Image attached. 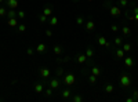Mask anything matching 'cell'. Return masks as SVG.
<instances>
[{
    "label": "cell",
    "mask_w": 138,
    "mask_h": 102,
    "mask_svg": "<svg viewBox=\"0 0 138 102\" xmlns=\"http://www.w3.org/2000/svg\"><path fill=\"white\" fill-rule=\"evenodd\" d=\"M6 17H7L8 19H10V18H17V11L10 8L8 11H7V15H6Z\"/></svg>",
    "instance_id": "obj_13"
},
{
    "label": "cell",
    "mask_w": 138,
    "mask_h": 102,
    "mask_svg": "<svg viewBox=\"0 0 138 102\" xmlns=\"http://www.w3.org/2000/svg\"><path fill=\"white\" fill-rule=\"evenodd\" d=\"M83 22H84L83 17H77V18H76V24L77 25H83Z\"/></svg>",
    "instance_id": "obj_33"
},
{
    "label": "cell",
    "mask_w": 138,
    "mask_h": 102,
    "mask_svg": "<svg viewBox=\"0 0 138 102\" xmlns=\"http://www.w3.org/2000/svg\"><path fill=\"white\" fill-rule=\"evenodd\" d=\"M116 57L120 58V59H122V58H124V50H123V48H119V50H116Z\"/></svg>",
    "instance_id": "obj_20"
},
{
    "label": "cell",
    "mask_w": 138,
    "mask_h": 102,
    "mask_svg": "<svg viewBox=\"0 0 138 102\" xmlns=\"http://www.w3.org/2000/svg\"><path fill=\"white\" fill-rule=\"evenodd\" d=\"M43 14L47 15V17H51V15H53V8H51V7H44V10H43Z\"/></svg>",
    "instance_id": "obj_17"
},
{
    "label": "cell",
    "mask_w": 138,
    "mask_h": 102,
    "mask_svg": "<svg viewBox=\"0 0 138 102\" xmlns=\"http://www.w3.org/2000/svg\"><path fill=\"white\" fill-rule=\"evenodd\" d=\"M55 75L60 77V76H62L64 75V68H61V66H58L57 69H55Z\"/></svg>",
    "instance_id": "obj_24"
},
{
    "label": "cell",
    "mask_w": 138,
    "mask_h": 102,
    "mask_svg": "<svg viewBox=\"0 0 138 102\" xmlns=\"http://www.w3.org/2000/svg\"><path fill=\"white\" fill-rule=\"evenodd\" d=\"M133 11H134V14H138V6L134 7V10H133Z\"/></svg>",
    "instance_id": "obj_43"
},
{
    "label": "cell",
    "mask_w": 138,
    "mask_h": 102,
    "mask_svg": "<svg viewBox=\"0 0 138 102\" xmlns=\"http://www.w3.org/2000/svg\"><path fill=\"white\" fill-rule=\"evenodd\" d=\"M76 81V77L73 73H69V75H66L65 77H64V83L66 84V86H73Z\"/></svg>",
    "instance_id": "obj_2"
},
{
    "label": "cell",
    "mask_w": 138,
    "mask_h": 102,
    "mask_svg": "<svg viewBox=\"0 0 138 102\" xmlns=\"http://www.w3.org/2000/svg\"><path fill=\"white\" fill-rule=\"evenodd\" d=\"M115 44H116V46H122V44H123V39H122V37H115Z\"/></svg>",
    "instance_id": "obj_26"
},
{
    "label": "cell",
    "mask_w": 138,
    "mask_h": 102,
    "mask_svg": "<svg viewBox=\"0 0 138 102\" xmlns=\"http://www.w3.org/2000/svg\"><path fill=\"white\" fill-rule=\"evenodd\" d=\"M120 86L124 88L130 87L131 86V77L129 75H122V77H120Z\"/></svg>",
    "instance_id": "obj_1"
},
{
    "label": "cell",
    "mask_w": 138,
    "mask_h": 102,
    "mask_svg": "<svg viewBox=\"0 0 138 102\" xmlns=\"http://www.w3.org/2000/svg\"><path fill=\"white\" fill-rule=\"evenodd\" d=\"M50 87L53 88V90L60 88V81H58V79H53V80H50Z\"/></svg>",
    "instance_id": "obj_8"
},
{
    "label": "cell",
    "mask_w": 138,
    "mask_h": 102,
    "mask_svg": "<svg viewBox=\"0 0 138 102\" xmlns=\"http://www.w3.org/2000/svg\"><path fill=\"white\" fill-rule=\"evenodd\" d=\"M53 51H54L55 55H61V52H62V47H61V46H55V47L53 48Z\"/></svg>",
    "instance_id": "obj_22"
},
{
    "label": "cell",
    "mask_w": 138,
    "mask_h": 102,
    "mask_svg": "<svg viewBox=\"0 0 138 102\" xmlns=\"http://www.w3.org/2000/svg\"><path fill=\"white\" fill-rule=\"evenodd\" d=\"M1 3H3V0H0V4H1Z\"/></svg>",
    "instance_id": "obj_44"
},
{
    "label": "cell",
    "mask_w": 138,
    "mask_h": 102,
    "mask_svg": "<svg viewBox=\"0 0 138 102\" xmlns=\"http://www.w3.org/2000/svg\"><path fill=\"white\" fill-rule=\"evenodd\" d=\"M46 36H47V37H51V36H53V32H51L50 29H46Z\"/></svg>",
    "instance_id": "obj_37"
},
{
    "label": "cell",
    "mask_w": 138,
    "mask_h": 102,
    "mask_svg": "<svg viewBox=\"0 0 138 102\" xmlns=\"http://www.w3.org/2000/svg\"><path fill=\"white\" fill-rule=\"evenodd\" d=\"M17 17L21 18V19H24L25 18V11H18V12H17Z\"/></svg>",
    "instance_id": "obj_32"
},
{
    "label": "cell",
    "mask_w": 138,
    "mask_h": 102,
    "mask_svg": "<svg viewBox=\"0 0 138 102\" xmlns=\"http://www.w3.org/2000/svg\"><path fill=\"white\" fill-rule=\"evenodd\" d=\"M113 90H115L113 84H106V87H105V93L106 94H112V93H113Z\"/></svg>",
    "instance_id": "obj_19"
},
{
    "label": "cell",
    "mask_w": 138,
    "mask_h": 102,
    "mask_svg": "<svg viewBox=\"0 0 138 102\" xmlns=\"http://www.w3.org/2000/svg\"><path fill=\"white\" fill-rule=\"evenodd\" d=\"M44 93H46V95H47V97H51V95H53V88H47V90H46L44 91Z\"/></svg>",
    "instance_id": "obj_34"
},
{
    "label": "cell",
    "mask_w": 138,
    "mask_h": 102,
    "mask_svg": "<svg viewBox=\"0 0 138 102\" xmlns=\"http://www.w3.org/2000/svg\"><path fill=\"white\" fill-rule=\"evenodd\" d=\"M94 28H95V24H94L93 21H87V22H86V29H87L88 32H91Z\"/></svg>",
    "instance_id": "obj_14"
},
{
    "label": "cell",
    "mask_w": 138,
    "mask_h": 102,
    "mask_svg": "<svg viewBox=\"0 0 138 102\" xmlns=\"http://www.w3.org/2000/svg\"><path fill=\"white\" fill-rule=\"evenodd\" d=\"M72 101L73 102H81V101H83V97H81V95H75L72 98Z\"/></svg>",
    "instance_id": "obj_27"
},
{
    "label": "cell",
    "mask_w": 138,
    "mask_h": 102,
    "mask_svg": "<svg viewBox=\"0 0 138 102\" xmlns=\"http://www.w3.org/2000/svg\"><path fill=\"white\" fill-rule=\"evenodd\" d=\"M7 24H8L10 26H18V21H17V18H10L8 21H7Z\"/></svg>",
    "instance_id": "obj_18"
},
{
    "label": "cell",
    "mask_w": 138,
    "mask_h": 102,
    "mask_svg": "<svg viewBox=\"0 0 138 102\" xmlns=\"http://www.w3.org/2000/svg\"><path fill=\"white\" fill-rule=\"evenodd\" d=\"M88 80H90V83L91 84H94L97 81V76H94V75H90V77H88Z\"/></svg>",
    "instance_id": "obj_31"
},
{
    "label": "cell",
    "mask_w": 138,
    "mask_h": 102,
    "mask_svg": "<svg viewBox=\"0 0 138 102\" xmlns=\"http://www.w3.org/2000/svg\"><path fill=\"white\" fill-rule=\"evenodd\" d=\"M18 30H19V32H25V30H26V26H25V25L24 24H18Z\"/></svg>",
    "instance_id": "obj_30"
},
{
    "label": "cell",
    "mask_w": 138,
    "mask_h": 102,
    "mask_svg": "<svg viewBox=\"0 0 138 102\" xmlns=\"http://www.w3.org/2000/svg\"><path fill=\"white\" fill-rule=\"evenodd\" d=\"M137 39H138V36H137Z\"/></svg>",
    "instance_id": "obj_47"
},
{
    "label": "cell",
    "mask_w": 138,
    "mask_h": 102,
    "mask_svg": "<svg viewBox=\"0 0 138 102\" xmlns=\"http://www.w3.org/2000/svg\"><path fill=\"white\" fill-rule=\"evenodd\" d=\"M126 101H127V102H134V101H135V98H134V97H129V98H127Z\"/></svg>",
    "instance_id": "obj_41"
},
{
    "label": "cell",
    "mask_w": 138,
    "mask_h": 102,
    "mask_svg": "<svg viewBox=\"0 0 138 102\" xmlns=\"http://www.w3.org/2000/svg\"><path fill=\"white\" fill-rule=\"evenodd\" d=\"M50 25H51V26H57V25H58V17L53 15V17L50 18Z\"/></svg>",
    "instance_id": "obj_16"
},
{
    "label": "cell",
    "mask_w": 138,
    "mask_h": 102,
    "mask_svg": "<svg viewBox=\"0 0 138 102\" xmlns=\"http://www.w3.org/2000/svg\"><path fill=\"white\" fill-rule=\"evenodd\" d=\"M46 48H47V47H46L44 43H39V44L36 46V52H44Z\"/></svg>",
    "instance_id": "obj_11"
},
{
    "label": "cell",
    "mask_w": 138,
    "mask_h": 102,
    "mask_svg": "<svg viewBox=\"0 0 138 102\" xmlns=\"http://www.w3.org/2000/svg\"><path fill=\"white\" fill-rule=\"evenodd\" d=\"M123 50H124V52H129V51L131 50V44H130V43H126V44L123 46Z\"/></svg>",
    "instance_id": "obj_28"
},
{
    "label": "cell",
    "mask_w": 138,
    "mask_h": 102,
    "mask_svg": "<svg viewBox=\"0 0 138 102\" xmlns=\"http://www.w3.org/2000/svg\"><path fill=\"white\" fill-rule=\"evenodd\" d=\"M87 59H88V58H87V55H86V54H80L77 57V62L79 63H86V62H87Z\"/></svg>",
    "instance_id": "obj_12"
},
{
    "label": "cell",
    "mask_w": 138,
    "mask_h": 102,
    "mask_svg": "<svg viewBox=\"0 0 138 102\" xmlns=\"http://www.w3.org/2000/svg\"><path fill=\"white\" fill-rule=\"evenodd\" d=\"M70 95H72V91L69 90V88H66V90H64L62 93H61V97H62L64 99H68Z\"/></svg>",
    "instance_id": "obj_10"
},
{
    "label": "cell",
    "mask_w": 138,
    "mask_h": 102,
    "mask_svg": "<svg viewBox=\"0 0 138 102\" xmlns=\"http://www.w3.org/2000/svg\"><path fill=\"white\" fill-rule=\"evenodd\" d=\"M98 44L101 46V47H105V44H106V39L104 36H99L98 37Z\"/></svg>",
    "instance_id": "obj_21"
},
{
    "label": "cell",
    "mask_w": 138,
    "mask_h": 102,
    "mask_svg": "<svg viewBox=\"0 0 138 102\" xmlns=\"http://www.w3.org/2000/svg\"><path fill=\"white\" fill-rule=\"evenodd\" d=\"M26 54H28V55H33V48H28V50H26Z\"/></svg>",
    "instance_id": "obj_39"
},
{
    "label": "cell",
    "mask_w": 138,
    "mask_h": 102,
    "mask_svg": "<svg viewBox=\"0 0 138 102\" xmlns=\"http://www.w3.org/2000/svg\"><path fill=\"white\" fill-rule=\"evenodd\" d=\"M109 12H111V15H113V17H120V15H122V11H120V8L117 6H111L109 7Z\"/></svg>",
    "instance_id": "obj_3"
},
{
    "label": "cell",
    "mask_w": 138,
    "mask_h": 102,
    "mask_svg": "<svg viewBox=\"0 0 138 102\" xmlns=\"http://www.w3.org/2000/svg\"><path fill=\"white\" fill-rule=\"evenodd\" d=\"M7 15V10L4 7H0V17H6Z\"/></svg>",
    "instance_id": "obj_29"
},
{
    "label": "cell",
    "mask_w": 138,
    "mask_h": 102,
    "mask_svg": "<svg viewBox=\"0 0 138 102\" xmlns=\"http://www.w3.org/2000/svg\"><path fill=\"white\" fill-rule=\"evenodd\" d=\"M111 30H112L113 33H116L117 30H119V26H117V25H112V26H111Z\"/></svg>",
    "instance_id": "obj_36"
},
{
    "label": "cell",
    "mask_w": 138,
    "mask_h": 102,
    "mask_svg": "<svg viewBox=\"0 0 138 102\" xmlns=\"http://www.w3.org/2000/svg\"><path fill=\"white\" fill-rule=\"evenodd\" d=\"M7 7L11 10H15L17 7H18V0H7Z\"/></svg>",
    "instance_id": "obj_5"
},
{
    "label": "cell",
    "mask_w": 138,
    "mask_h": 102,
    "mask_svg": "<svg viewBox=\"0 0 138 102\" xmlns=\"http://www.w3.org/2000/svg\"><path fill=\"white\" fill-rule=\"evenodd\" d=\"M131 19H134V21H138V14H134V17H131Z\"/></svg>",
    "instance_id": "obj_42"
},
{
    "label": "cell",
    "mask_w": 138,
    "mask_h": 102,
    "mask_svg": "<svg viewBox=\"0 0 138 102\" xmlns=\"http://www.w3.org/2000/svg\"><path fill=\"white\" fill-rule=\"evenodd\" d=\"M87 1H93V0H87Z\"/></svg>",
    "instance_id": "obj_45"
},
{
    "label": "cell",
    "mask_w": 138,
    "mask_h": 102,
    "mask_svg": "<svg viewBox=\"0 0 138 102\" xmlns=\"http://www.w3.org/2000/svg\"><path fill=\"white\" fill-rule=\"evenodd\" d=\"M39 21H40V24H44V22L47 21V15H44V14L39 15Z\"/></svg>",
    "instance_id": "obj_25"
},
{
    "label": "cell",
    "mask_w": 138,
    "mask_h": 102,
    "mask_svg": "<svg viewBox=\"0 0 138 102\" xmlns=\"http://www.w3.org/2000/svg\"><path fill=\"white\" fill-rule=\"evenodd\" d=\"M91 75H94V76H97V77H98V76H101L102 75V70L99 69L98 66H91Z\"/></svg>",
    "instance_id": "obj_6"
},
{
    "label": "cell",
    "mask_w": 138,
    "mask_h": 102,
    "mask_svg": "<svg viewBox=\"0 0 138 102\" xmlns=\"http://www.w3.org/2000/svg\"><path fill=\"white\" fill-rule=\"evenodd\" d=\"M124 65H126L127 68H133V65H134V59H133L131 57H126L124 58Z\"/></svg>",
    "instance_id": "obj_7"
},
{
    "label": "cell",
    "mask_w": 138,
    "mask_h": 102,
    "mask_svg": "<svg viewBox=\"0 0 138 102\" xmlns=\"http://www.w3.org/2000/svg\"><path fill=\"white\" fill-rule=\"evenodd\" d=\"M119 4L120 6H123V7H126L127 4H129V1H127V0H119Z\"/></svg>",
    "instance_id": "obj_35"
},
{
    "label": "cell",
    "mask_w": 138,
    "mask_h": 102,
    "mask_svg": "<svg viewBox=\"0 0 138 102\" xmlns=\"http://www.w3.org/2000/svg\"><path fill=\"white\" fill-rule=\"evenodd\" d=\"M86 55H87V58H93L94 50H93V48H87V50H86Z\"/></svg>",
    "instance_id": "obj_23"
},
{
    "label": "cell",
    "mask_w": 138,
    "mask_h": 102,
    "mask_svg": "<svg viewBox=\"0 0 138 102\" xmlns=\"http://www.w3.org/2000/svg\"><path fill=\"white\" fill-rule=\"evenodd\" d=\"M43 90H44V87H43L42 83H36V84H35V93H36V94H42Z\"/></svg>",
    "instance_id": "obj_9"
},
{
    "label": "cell",
    "mask_w": 138,
    "mask_h": 102,
    "mask_svg": "<svg viewBox=\"0 0 138 102\" xmlns=\"http://www.w3.org/2000/svg\"><path fill=\"white\" fill-rule=\"evenodd\" d=\"M69 61H70V57H69V55H66L65 58H62V62H69Z\"/></svg>",
    "instance_id": "obj_40"
},
{
    "label": "cell",
    "mask_w": 138,
    "mask_h": 102,
    "mask_svg": "<svg viewBox=\"0 0 138 102\" xmlns=\"http://www.w3.org/2000/svg\"><path fill=\"white\" fill-rule=\"evenodd\" d=\"M39 73H40V76H42L43 79H47V77H50V75H51L50 69H47V68H42V69L39 70Z\"/></svg>",
    "instance_id": "obj_4"
},
{
    "label": "cell",
    "mask_w": 138,
    "mask_h": 102,
    "mask_svg": "<svg viewBox=\"0 0 138 102\" xmlns=\"http://www.w3.org/2000/svg\"><path fill=\"white\" fill-rule=\"evenodd\" d=\"M76 1H79V0H76Z\"/></svg>",
    "instance_id": "obj_46"
},
{
    "label": "cell",
    "mask_w": 138,
    "mask_h": 102,
    "mask_svg": "<svg viewBox=\"0 0 138 102\" xmlns=\"http://www.w3.org/2000/svg\"><path fill=\"white\" fill-rule=\"evenodd\" d=\"M133 97L135 98V101H138V91H137V90L133 91Z\"/></svg>",
    "instance_id": "obj_38"
},
{
    "label": "cell",
    "mask_w": 138,
    "mask_h": 102,
    "mask_svg": "<svg viewBox=\"0 0 138 102\" xmlns=\"http://www.w3.org/2000/svg\"><path fill=\"white\" fill-rule=\"evenodd\" d=\"M122 32H123L124 36H130V35H131V29H130V26H126V25L122 28Z\"/></svg>",
    "instance_id": "obj_15"
}]
</instances>
